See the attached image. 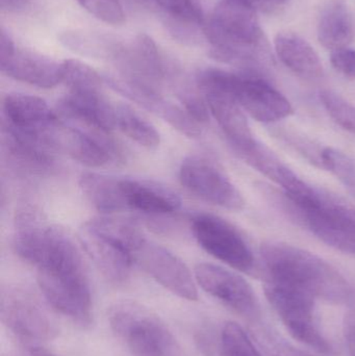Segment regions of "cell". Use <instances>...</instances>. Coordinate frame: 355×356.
<instances>
[{
	"label": "cell",
	"mask_w": 355,
	"mask_h": 356,
	"mask_svg": "<svg viewBox=\"0 0 355 356\" xmlns=\"http://www.w3.org/2000/svg\"><path fill=\"white\" fill-rule=\"evenodd\" d=\"M235 73L217 68L204 69L196 85L210 114L216 119L236 154L256 141L243 108L233 93Z\"/></svg>",
	"instance_id": "obj_6"
},
{
	"label": "cell",
	"mask_w": 355,
	"mask_h": 356,
	"mask_svg": "<svg viewBox=\"0 0 355 356\" xmlns=\"http://www.w3.org/2000/svg\"><path fill=\"white\" fill-rule=\"evenodd\" d=\"M233 93L244 112L258 122H277L294 112L281 92L254 73H236Z\"/></svg>",
	"instance_id": "obj_16"
},
{
	"label": "cell",
	"mask_w": 355,
	"mask_h": 356,
	"mask_svg": "<svg viewBox=\"0 0 355 356\" xmlns=\"http://www.w3.org/2000/svg\"><path fill=\"white\" fill-rule=\"evenodd\" d=\"M204 31L215 60L254 74L268 64L267 44L256 8L223 0L213 10Z\"/></svg>",
	"instance_id": "obj_2"
},
{
	"label": "cell",
	"mask_w": 355,
	"mask_h": 356,
	"mask_svg": "<svg viewBox=\"0 0 355 356\" xmlns=\"http://www.w3.org/2000/svg\"><path fill=\"white\" fill-rule=\"evenodd\" d=\"M317 35L321 45L331 51L348 47L354 40V21L342 0H333L321 12Z\"/></svg>",
	"instance_id": "obj_22"
},
{
	"label": "cell",
	"mask_w": 355,
	"mask_h": 356,
	"mask_svg": "<svg viewBox=\"0 0 355 356\" xmlns=\"http://www.w3.org/2000/svg\"><path fill=\"white\" fill-rule=\"evenodd\" d=\"M104 81L115 91L154 113L188 138H197L201 135V124L183 106L167 100L160 91L133 85L118 77H106Z\"/></svg>",
	"instance_id": "obj_17"
},
{
	"label": "cell",
	"mask_w": 355,
	"mask_h": 356,
	"mask_svg": "<svg viewBox=\"0 0 355 356\" xmlns=\"http://www.w3.org/2000/svg\"><path fill=\"white\" fill-rule=\"evenodd\" d=\"M169 16L171 24L177 31L204 24V14L199 0H151Z\"/></svg>",
	"instance_id": "obj_26"
},
{
	"label": "cell",
	"mask_w": 355,
	"mask_h": 356,
	"mask_svg": "<svg viewBox=\"0 0 355 356\" xmlns=\"http://www.w3.org/2000/svg\"><path fill=\"white\" fill-rule=\"evenodd\" d=\"M344 336L350 356H355V312H350L344 319Z\"/></svg>",
	"instance_id": "obj_33"
},
{
	"label": "cell",
	"mask_w": 355,
	"mask_h": 356,
	"mask_svg": "<svg viewBox=\"0 0 355 356\" xmlns=\"http://www.w3.org/2000/svg\"><path fill=\"white\" fill-rule=\"evenodd\" d=\"M181 184L198 198L217 207L241 211L245 200L237 186L212 161L204 156L185 159L179 168Z\"/></svg>",
	"instance_id": "obj_12"
},
{
	"label": "cell",
	"mask_w": 355,
	"mask_h": 356,
	"mask_svg": "<svg viewBox=\"0 0 355 356\" xmlns=\"http://www.w3.org/2000/svg\"><path fill=\"white\" fill-rule=\"evenodd\" d=\"M265 295L286 330L295 340L313 350L329 355L331 346L315 323V297L287 282L267 277Z\"/></svg>",
	"instance_id": "obj_7"
},
{
	"label": "cell",
	"mask_w": 355,
	"mask_h": 356,
	"mask_svg": "<svg viewBox=\"0 0 355 356\" xmlns=\"http://www.w3.org/2000/svg\"><path fill=\"white\" fill-rule=\"evenodd\" d=\"M3 325L25 344L40 346L56 337V325L35 296L24 289L8 286L1 292Z\"/></svg>",
	"instance_id": "obj_11"
},
{
	"label": "cell",
	"mask_w": 355,
	"mask_h": 356,
	"mask_svg": "<svg viewBox=\"0 0 355 356\" xmlns=\"http://www.w3.org/2000/svg\"><path fill=\"white\" fill-rule=\"evenodd\" d=\"M261 255L268 277L287 282L327 302H346L352 286L331 264L299 247L267 241L261 246Z\"/></svg>",
	"instance_id": "obj_3"
},
{
	"label": "cell",
	"mask_w": 355,
	"mask_h": 356,
	"mask_svg": "<svg viewBox=\"0 0 355 356\" xmlns=\"http://www.w3.org/2000/svg\"><path fill=\"white\" fill-rule=\"evenodd\" d=\"M120 182L126 211L162 217L181 209V197L168 186L139 178H120Z\"/></svg>",
	"instance_id": "obj_19"
},
{
	"label": "cell",
	"mask_w": 355,
	"mask_h": 356,
	"mask_svg": "<svg viewBox=\"0 0 355 356\" xmlns=\"http://www.w3.org/2000/svg\"><path fill=\"white\" fill-rule=\"evenodd\" d=\"M191 229L200 247L215 259L243 273L256 269L249 244L226 220L212 213H198L192 219Z\"/></svg>",
	"instance_id": "obj_10"
},
{
	"label": "cell",
	"mask_w": 355,
	"mask_h": 356,
	"mask_svg": "<svg viewBox=\"0 0 355 356\" xmlns=\"http://www.w3.org/2000/svg\"><path fill=\"white\" fill-rule=\"evenodd\" d=\"M71 92H102L104 79L89 65L79 60L63 62V81Z\"/></svg>",
	"instance_id": "obj_27"
},
{
	"label": "cell",
	"mask_w": 355,
	"mask_h": 356,
	"mask_svg": "<svg viewBox=\"0 0 355 356\" xmlns=\"http://www.w3.org/2000/svg\"><path fill=\"white\" fill-rule=\"evenodd\" d=\"M29 0H0V6L6 12L16 13L24 10Z\"/></svg>",
	"instance_id": "obj_34"
},
{
	"label": "cell",
	"mask_w": 355,
	"mask_h": 356,
	"mask_svg": "<svg viewBox=\"0 0 355 356\" xmlns=\"http://www.w3.org/2000/svg\"><path fill=\"white\" fill-rule=\"evenodd\" d=\"M133 263L165 289L185 300L198 299L196 280L174 253L143 236L133 251Z\"/></svg>",
	"instance_id": "obj_13"
},
{
	"label": "cell",
	"mask_w": 355,
	"mask_h": 356,
	"mask_svg": "<svg viewBox=\"0 0 355 356\" xmlns=\"http://www.w3.org/2000/svg\"><path fill=\"white\" fill-rule=\"evenodd\" d=\"M275 51L281 62L298 76L318 79L324 74L322 62L314 47L297 33H281L275 37Z\"/></svg>",
	"instance_id": "obj_20"
},
{
	"label": "cell",
	"mask_w": 355,
	"mask_h": 356,
	"mask_svg": "<svg viewBox=\"0 0 355 356\" xmlns=\"http://www.w3.org/2000/svg\"><path fill=\"white\" fill-rule=\"evenodd\" d=\"M219 356H262L247 332L236 322L224 323L220 332Z\"/></svg>",
	"instance_id": "obj_28"
},
{
	"label": "cell",
	"mask_w": 355,
	"mask_h": 356,
	"mask_svg": "<svg viewBox=\"0 0 355 356\" xmlns=\"http://www.w3.org/2000/svg\"><path fill=\"white\" fill-rule=\"evenodd\" d=\"M60 41L65 47L81 56L108 58L114 62L124 47L116 38L94 31H66L60 35Z\"/></svg>",
	"instance_id": "obj_24"
},
{
	"label": "cell",
	"mask_w": 355,
	"mask_h": 356,
	"mask_svg": "<svg viewBox=\"0 0 355 356\" xmlns=\"http://www.w3.org/2000/svg\"><path fill=\"white\" fill-rule=\"evenodd\" d=\"M28 349V356H58L42 346H31Z\"/></svg>",
	"instance_id": "obj_36"
},
{
	"label": "cell",
	"mask_w": 355,
	"mask_h": 356,
	"mask_svg": "<svg viewBox=\"0 0 355 356\" xmlns=\"http://www.w3.org/2000/svg\"><path fill=\"white\" fill-rule=\"evenodd\" d=\"M196 282L210 296L220 301L241 317L258 319L260 303L252 286L239 274L213 264H198Z\"/></svg>",
	"instance_id": "obj_14"
},
{
	"label": "cell",
	"mask_w": 355,
	"mask_h": 356,
	"mask_svg": "<svg viewBox=\"0 0 355 356\" xmlns=\"http://www.w3.org/2000/svg\"><path fill=\"white\" fill-rule=\"evenodd\" d=\"M115 112L116 129H120L129 139L147 149L158 147L160 143V133L149 121L126 104H116Z\"/></svg>",
	"instance_id": "obj_25"
},
{
	"label": "cell",
	"mask_w": 355,
	"mask_h": 356,
	"mask_svg": "<svg viewBox=\"0 0 355 356\" xmlns=\"http://www.w3.org/2000/svg\"><path fill=\"white\" fill-rule=\"evenodd\" d=\"M0 68L12 79L44 89L56 87L63 81V62L16 47L4 29L0 35Z\"/></svg>",
	"instance_id": "obj_15"
},
{
	"label": "cell",
	"mask_w": 355,
	"mask_h": 356,
	"mask_svg": "<svg viewBox=\"0 0 355 356\" xmlns=\"http://www.w3.org/2000/svg\"><path fill=\"white\" fill-rule=\"evenodd\" d=\"M258 1L264 2V3L272 4V6H279V4H283L289 0H258Z\"/></svg>",
	"instance_id": "obj_37"
},
{
	"label": "cell",
	"mask_w": 355,
	"mask_h": 356,
	"mask_svg": "<svg viewBox=\"0 0 355 356\" xmlns=\"http://www.w3.org/2000/svg\"><path fill=\"white\" fill-rule=\"evenodd\" d=\"M331 65L338 72L349 79H355V50L342 48L331 52Z\"/></svg>",
	"instance_id": "obj_32"
},
{
	"label": "cell",
	"mask_w": 355,
	"mask_h": 356,
	"mask_svg": "<svg viewBox=\"0 0 355 356\" xmlns=\"http://www.w3.org/2000/svg\"><path fill=\"white\" fill-rule=\"evenodd\" d=\"M237 154L252 168L281 186L286 194H293L304 184V180L289 168L276 154L258 141L245 149L240 150Z\"/></svg>",
	"instance_id": "obj_21"
},
{
	"label": "cell",
	"mask_w": 355,
	"mask_h": 356,
	"mask_svg": "<svg viewBox=\"0 0 355 356\" xmlns=\"http://www.w3.org/2000/svg\"><path fill=\"white\" fill-rule=\"evenodd\" d=\"M319 97L333 121L345 131L355 135V106L331 90H322Z\"/></svg>",
	"instance_id": "obj_30"
},
{
	"label": "cell",
	"mask_w": 355,
	"mask_h": 356,
	"mask_svg": "<svg viewBox=\"0 0 355 356\" xmlns=\"http://www.w3.org/2000/svg\"><path fill=\"white\" fill-rule=\"evenodd\" d=\"M15 252L37 269L38 284L54 311L81 328L93 324L91 284L72 238L33 211L17 220Z\"/></svg>",
	"instance_id": "obj_1"
},
{
	"label": "cell",
	"mask_w": 355,
	"mask_h": 356,
	"mask_svg": "<svg viewBox=\"0 0 355 356\" xmlns=\"http://www.w3.org/2000/svg\"><path fill=\"white\" fill-rule=\"evenodd\" d=\"M135 226L113 218L85 222L79 240L90 259L113 284L126 282L133 264V251L143 238Z\"/></svg>",
	"instance_id": "obj_4"
},
{
	"label": "cell",
	"mask_w": 355,
	"mask_h": 356,
	"mask_svg": "<svg viewBox=\"0 0 355 356\" xmlns=\"http://www.w3.org/2000/svg\"><path fill=\"white\" fill-rule=\"evenodd\" d=\"M2 116V124L39 136L45 142L48 131L60 119L43 98L23 93H10L4 97Z\"/></svg>",
	"instance_id": "obj_18"
},
{
	"label": "cell",
	"mask_w": 355,
	"mask_h": 356,
	"mask_svg": "<svg viewBox=\"0 0 355 356\" xmlns=\"http://www.w3.org/2000/svg\"><path fill=\"white\" fill-rule=\"evenodd\" d=\"M275 204L298 225L306 227L321 242L336 250L355 257V207L346 203L333 211H306L292 202L283 193L271 191Z\"/></svg>",
	"instance_id": "obj_8"
},
{
	"label": "cell",
	"mask_w": 355,
	"mask_h": 356,
	"mask_svg": "<svg viewBox=\"0 0 355 356\" xmlns=\"http://www.w3.org/2000/svg\"><path fill=\"white\" fill-rule=\"evenodd\" d=\"M95 18L110 25L124 23L125 14L120 0H75Z\"/></svg>",
	"instance_id": "obj_31"
},
{
	"label": "cell",
	"mask_w": 355,
	"mask_h": 356,
	"mask_svg": "<svg viewBox=\"0 0 355 356\" xmlns=\"http://www.w3.org/2000/svg\"><path fill=\"white\" fill-rule=\"evenodd\" d=\"M79 188L87 200L101 213L126 211L120 178L99 173H83L79 178Z\"/></svg>",
	"instance_id": "obj_23"
},
{
	"label": "cell",
	"mask_w": 355,
	"mask_h": 356,
	"mask_svg": "<svg viewBox=\"0 0 355 356\" xmlns=\"http://www.w3.org/2000/svg\"><path fill=\"white\" fill-rule=\"evenodd\" d=\"M274 356H312L304 351L298 350L287 344H279L275 346Z\"/></svg>",
	"instance_id": "obj_35"
},
{
	"label": "cell",
	"mask_w": 355,
	"mask_h": 356,
	"mask_svg": "<svg viewBox=\"0 0 355 356\" xmlns=\"http://www.w3.org/2000/svg\"><path fill=\"white\" fill-rule=\"evenodd\" d=\"M54 152H64L85 166L99 168L122 160V152L110 134L58 119L46 136Z\"/></svg>",
	"instance_id": "obj_9"
},
{
	"label": "cell",
	"mask_w": 355,
	"mask_h": 356,
	"mask_svg": "<svg viewBox=\"0 0 355 356\" xmlns=\"http://www.w3.org/2000/svg\"><path fill=\"white\" fill-rule=\"evenodd\" d=\"M108 322L131 356H187L166 323L140 303H115Z\"/></svg>",
	"instance_id": "obj_5"
},
{
	"label": "cell",
	"mask_w": 355,
	"mask_h": 356,
	"mask_svg": "<svg viewBox=\"0 0 355 356\" xmlns=\"http://www.w3.org/2000/svg\"><path fill=\"white\" fill-rule=\"evenodd\" d=\"M321 166L331 171L355 197V161L335 148H324L320 152Z\"/></svg>",
	"instance_id": "obj_29"
}]
</instances>
